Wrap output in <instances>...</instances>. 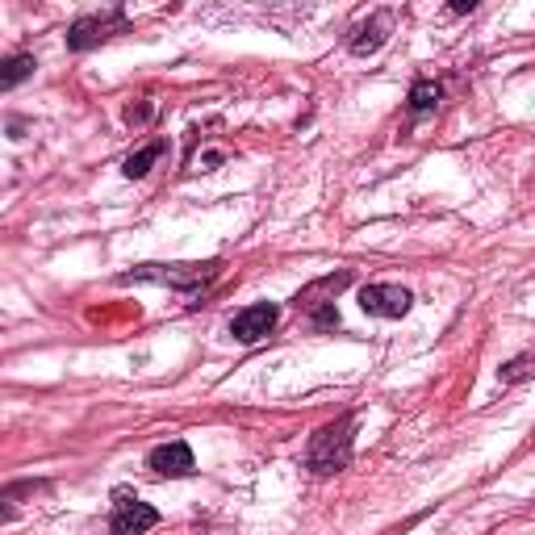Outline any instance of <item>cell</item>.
<instances>
[{"label": "cell", "mask_w": 535, "mask_h": 535, "mask_svg": "<svg viewBox=\"0 0 535 535\" xmlns=\"http://www.w3.org/2000/svg\"><path fill=\"white\" fill-rule=\"evenodd\" d=\"M352 431H356V418L343 414L335 423L318 427L310 435V448H306V464L318 473V477H331L339 469H347V460H352Z\"/></svg>", "instance_id": "6da1fadb"}, {"label": "cell", "mask_w": 535, "mask_h": 535, "mask_svg": "<svg viewBox=\"0 0 535 535\" xmlns=\"http://www.w3.org/2000/svg\"><path fill=\"white\" fill-rule=\"evenodd\" d=\"M218 260H209V264H138L134 272H122L118 281L122 285H134V281H151V285H168V289H201L209 285L218 276Z\"/></svg>", "instance_id": "7a4b0ae2"}, {"label": "cell", "mask_w": 535, "mask_h": 535, "mask_svg": "<svg viewBox=\"0 0 535 535\" xmlns=\"http://www.w3.org/2000/svg\"><path fill=\"white\" fill-rule=\"evenodd\" d=\"M352 285V272H335V276H322L318 285H310V289H301L297 297H293V306L297 310H306V314H314V327H339V314H335V293L339 289H347Z\"/></svg>", "instance_id": "3957f363"}, {"label": "cell", "mask_w": 535, "mask_h": 535, "mask_svg": "<svg viewBox=\"0 0 535 535\" xmlns=\"http://www.w3.org/2000/svg\"><path fill=\"white\" fill-rule=\"evenodd\" d=\"M159 523V510L138 502L130 490L113 494V519H109V535H147Z\"/></svg>", "instance_id": "277c9868"}, {"label": "cell", "mask_w": 535, "mask_h": 535, "mask_svg": "<svg viewBox=\"0 0 535 535\" xmlns=\"http://www.w3.org/2000/svg\"><path fill=\"white\" fill-rule=\"evenodd\" d=\"M126 30V13L122 9H109V13H88V17H76L72 30H67V46L72 51H88V46H97L113 34Z\"/></svg>", "instance_id": "5b68a950"}, {"label": "cell", "mask_w": 535, "mask_h": 535, "mask_svg": "<svg viewBox=\"0 0 535 535\" xmlns=\"http://www.w3.org/2000/svg\"><path fill=\"white\" fill-rule=\"evenodd\" d=\"M414 306V293L402 285H364L360 289V310L372 318H406Z\"/></svg>", "instance_id": "8992f818"}, {"label": "cell", "mask_w": 535, "mask_h": 535, "mask_svg": "<svg viewBox=\"0 0 535 535\" xmlns=\"http://www.w3.org/2000/svg\"><path fill=\"white\" fill-rule=\"evenodd\" d=\"M276 322H281V310H276L272 301H255V306H247L230 318V335L239 343H260L276 331Z\"/></svg>", "instance_id": "52a82bcc"}, {"label": "cell", "mask_w": 535, "mask_h": 535, "mask_svg": "<svg viewBox=\"0 0 535 535\" xmlns=\"http://www.w3.org/2000/svg\"><path fill=\"white\" fill-rule=\"evenodd\" d=\"M389 34H393V13H372L368 21H360V26L352 30V38H347V51L352 55H377L381 46L389 42Z\"/></svg>", "instance_id": "ba28073f"}, {"label": "cell", "mask_w": 535, "mask_h": 535, "mask_svg": "<svg viewBox=\"0 0 535 535\" xmlns=\"http://www.w3.org/2000/svg\"><path fill=\"white\" fill-rule=\"evenodd\" d=\"M147 464H151V473H159V477H189V473L197 469L193 448L184 444V439H172V444H159V448L147 456Z\"/></svg>", "instance_id": "9c48e42d"}, {"label": "cell", "mask_w": 535, "mask_h": 535, "mask_svg": "<svg viewBox=\"0 0 535 535\" xmlns=\"http://www.w3.org/2000/svg\"><path fill=\"white\" fill-rule=\"evenodd\" d=\"M168 155V143H164V138H155V143H147L143 151H134L130 159H126V164H122V172L130 176V180H143L147 172H151V164H155V159H164Z\"/></svg>", "instance_id": "30bf717a"}, {"label": "cell", "mask_w": 535, "mask_h": 535, "mask_svg": "<svg viewBox=\"0 0 535 535\" xmlns=\"http://www.w3.org/2000/svg\"><path fill=\"white\" fill-rule=\"evenodd\" d=\"M439 97H444V88H439L435 80H418L410 88V113H431L439 105Z\"/></svg>", "instance_id": "8fae6325"}, {"label": "cell", "mask_w": 535, "mask_h": 535, "mask_svg": "<svg viewBox=\"0 0 535 535\" xmlns=\"http://www.w3.org/2000/svg\"><path fill=\"white\" fill-rule=\"evenodd\" d=\"M34 67H38V63H34V55H13V59L5 63V72H0V88H5V92H9V88H17L26 76H34Z\"/></svg>", "instance_id": "7c38bea8"}, {"label": "cell", "mask_w": 535, "mask_h": 535, "mask_svg": "<svg viewBox=\"0 0 535 535\" xmlns=\"http://www.w3.org/2000/svg\"><path fill=\"white\" fill-rule=\"evenodd\" d=\"M477 5H473V0H456V5H452V13H473Z\"/></svg>", "instance_id": "4fadbf2b"}]
</instances>
